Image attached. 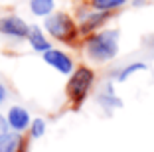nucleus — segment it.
<instances>
[{
	"mask_svg": "<svg viewBox=\"0 0 154 152\" xmlns=\"http://www.w3.org/2000/svg\"><path fill=\"white\" fill-rule=\"evenodd\" d=\"M6 95H8V93H6V87L2 85V83H0V105L4 103V99H6Z\"/></svg>",
	"mask_w": 154,
	"mask_h": 152,
	"instance_id": "f3484780",
	"label": "nucleus"
},
{
	"mask_svg": "<svg viewBox=\"0 0 154 152\" xmlns=\"http://www.w3.org/2000/svg\"><path fill=\"white\" fill-rule=\"evenodd\" d=\"M85 54L97 63H105L119 54V30H99L85 36Z\"/></svg>",
	"mask_w": 154,
	"mask_h": 152,
	"instance_id": "f257e3e1",
	"label": "nucleus"
},
{
	"mask_svg": "<svg viewBox=\"0 0 154 152\" xmlns=\"http://www.w3.org/2000/svg\"><path fill=\"white\" fill-rule=\"evenodd\" d=\"M148 45H150V49H152V51H154V36H152V38H150V40H148Z\"/></svg>",
	"mask_w": 154,
	"mask_h": 152,
	"instance_id": "a211bd4d",
	"label": "nucleus"
},
{
	"mask_svg": "<svg viewBox=\"0 0 154 152\" xmlns=\"http://www.w3.org/2000/svg\"><path fill=\"white\" fill-rule=\"evenodd\" d=\"M111 14L113 12H99V10H85V12L79 16V34L81 36H89V34H95L99 32L105 24L111 20Z\"/></svg>",
	"mask_w": 154,
	"mask_h": 152,
	"instance_id": "20e7f679",
	"label": "nucleus"
},
{
	"mask_svg": "<svg viewBox=\"0 0 154 152\" xmlns=\"http://www.w3.org/2000/svg\"><path fill=\"white\" fill-rule=\"evenodd\" d=\"M55 10V0H30V12L38 18H48Z\"/></svg>",
	"mask_w": 154,
	"mask_h": 152,
	"instance_id": "9d476101",
	"label": "nucleus"
},
{
	"mask_svg": "<svg viewBox=\"0 0 154 152\" xmlns=\"http://www.w3.org/2000/svg\"><path fill=\"white\" fill-rule=\"evenodd\" d=\"M20 142H22V136H20L18 132H8L6 134V138L2 140V144H0V152H16L20 146Z\"/></svg>",
	"mask_w": 154,
	"mask_h": 152,
	"instance_id": "ddd939ff",
	"label": "nucleus"
},
{
	"mask_svg": "<svg viewBox=\"0 0 154 152\" xmlns=\"http://www.w3.org/2000/svg\"><path fill=\"white\" fill-rule=\"evenodd\" d=\"M28 129H30V136L32 138H42L45 134V121L44 119H34Z\"/></svg>",
	"mask_w": 154,
	"mask_h": 152,
	"instance_id": "4468645a",
	"label": "nucleus"
},
{
	"mask_svg": "<svg viewBox=\"0 0 154 152\" xmlns=\"http://www.w3.org/2000/svg\"><path fill=\"white\" fill-rule=\"evenodd\" d=\"M95 85V71L87 65H77L67 79V99L73 109H79L87 101L91 89Z\"/></svg>",
	"mask_w": 154,
	"mask_h": 152,
	"instance_id": "f03ea898",
	"label": "nucleus"
},
{
	"mask_svg": "<svg viewBox=\"0 0 154 152\" xmlns=\"http://www.w3.org/2000/svg\"><path fill=\"white\" fill-rule=\"evenodd\" d=\"M128 0H89L91 10H99V12H115V10L122 8Z\"/></svg>",
	"mask_w": 154,
	"mask_h": 152,
	"instance_id": "9b49d317",
	"label": "nucleus"
},
{
	"mask_svg": "<svg viewBox=\"0 0 154 152\" xmlns=\"http://www.w3.org/2000/svg\"><path fill=\"white\" fill-rule=\"evenodd\" d=\"M44 28L54 40L61 42V44H75L79 34V26H77L75 18L69 16L67 12H54L48 18H44Z\"/></svg>",
	"mask_w": 154,
	"mask_h": 152,
	"instance_id": "7ed1b4c3",
	"label": "nucleus"
},
{
	"mask_svg": "<svg viewBox=\"0 0 154 152\" xmlns=\"http://www.w3.org/2000/svg\"><path fill=\"white\" fill-rule=\"evenodd\" d=\"M16 152H28V140L26 138H22V142H20V146H18Z\"/></svg>",
	"mask_w": 154,
	"mask_h": 152,
	"instance_id": "dca6fc26",
	"label": "nucleus"
},
{
	"mask_svg": "<svg viewBox=\"0 0 154 152\" xmlns=\"http://www.w3.org/2000/svg\"><path fill=\"white\" fill-rule=\"evenodd\" d=\"M97 101H99L101 107H105L107 111H113V109H119L121 107V99L117 97V93H115L113 89V83H107L105 85V89L99 93V97H97Z\"/></svg>",
	"mask_w": 154,
	"mask_h": 152,
	"instance_id": "1a4fd4ad",
	"label": "nucleus"
},
{
	"mask_svg": "<svg viewBox=\"0 0 154 152\" xmlns=\"http://www.w3.org/2000/svg\"><path fill=\"white\" fill-rule=\"evenodd\" d=\"M28 32H30V26L20 16H16V14L0 16V34H4L8 38H14V40H26Z\"/></svg>",
	"mask_w": 154,
	"mask_h": 152,
	"instance_id": "39448f33",
	"label": "nucleus"
},
{
	"mask_svg": "<svg viewBox=\"0 0 154 152\" xmlns=\"http://www.w3.org/2000/svg\"><path fill=\"white\" fill-rule=\"evenodd\" d=\"M42 57H44V61L48 63L50 67H54L57 73H61V75H71V71L75 69V63H73V59L69 57V54H65L63 49H48V51H44L42 54Z\"/></svg>",
	"mask_w": 154,
	"mask_h": 152,
	"instance_id": "423d86ee",
	"label": "nucleus"
},
{
	"mask_svg": "<svg viewBox=\"0 0 154 152\" xmlns=\"http://www.w3.org/2000/svg\"><path fill=\"white\" fill-rule=\"evenodd\" d=\"M6 134H8V125H6L4 116H0V144H2V140L6 138Z\"/></svg>",
	"mask_w": 154,
	"mask_h": 152,
	"instance_id": "2eb2a0df",
	"label": "nucleus"
},
{
	"mask_svg": "<svg viewBox=\"0 0 154 152\" xmlns=\"http://www.w3.org/2000/svg\"><path fill=\"white\" fill-rule=\"evenodd\" d=\"M4 119H6V125H8V129L12 132H24V130H28V126L32 123L30 121V113L24 107H20V105L10 107Z\"/></svg>",
	"mask_w": 154,
	"mask_h": 152,
	"instance_id": "0eeeda50",
	"label": "nucleus"
},
{
	"mask_svg": "<svg viewBox=\"0 0 154 152\" xmlns=\"http://www.w3.org/2000/svg\"><path fill=\"white\" fill-rule=\"evenodd\" d=\"M138 71H146V63H142V61H132V63H128V65H125L122 69H119L115 79H117L119 83H125V81H128L132 75H134V73H138Z\"/></svg>",
	"mask_w": 154,
	"mask_h": 152,
	"instance_id": "f8f14e48",
	"label": "nucleus"
},
{
	"mask_svg": "<svg viewBox=\"0 0 154 152\" xmlns=\"http://www.w3.org/2000/svg\"><path fill=\"white\" fill-rule=\"evenodd\" d=\"M28 42H30V48L34 49V51H38V54H44V51H48V49H51V44L50 40L45 38L44 30H42L40 26H30V32H28Z\"/></svg>",
	"mask_w": 154,
	"mask_h": 152,
	"instance_id": "6e6552de",
	"label": "nucleus"
}]
</instances>
